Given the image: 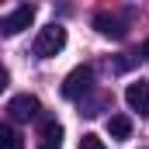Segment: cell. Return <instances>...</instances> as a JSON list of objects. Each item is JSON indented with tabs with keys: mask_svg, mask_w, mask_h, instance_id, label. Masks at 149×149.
<instances>
[{
	"mask_svg": "<svg viewBox=\"0 0 149 149\" xmlns=\"http://www.w3.org/2000/svg\"><path fill=\"white\" fill-rule=\"evenodd\" d=\"M63 49H66V28L63 24H49V28L38 31V38H35V56L38 59H52Z\"/></svg>",
	"mask_w": 149,
	"mask_h": 149,
	"instance_id": "6da1fadb",
	"label": "cell"
},
{
	"mask_svg": "<svg viewBox=\"0 0 149 149\" xmlns=\"http://www.w3.org/2000/svg\"><path fill=\"white\" fill-rule=\"evenodd\" d=\"M31 21H35V7H31V3H21V7H14L7 17H0V35L14 38V35H21L24 28H31Z\"/></svg>",
	"mask_w": 149,
	"mask_h": 149,
	"instance_id": "7a4b0ae2",
	"label": "cell"
},
{
	"mask_svg": "<svg viewBox=\"0 0 149 149\" xmlns=\"http://www.w3.org/2000/svg\"><path fill=\"white\" fill-rule=\"evenodd\" d=\"M90 83H94V66H76L73 73L63 80V97L66 101H80L90 90Z\"/></svg>",
	"mask_w": 149,
	"mask_h": 149,
	"instance_id": "3957f363",
	"label": "cell"
},
{
	"mask_svg": "<svg viewBox=\"0 0 149 149\" xmlns=\"http://www.w3.org/2000/svg\"><path fill=\"white\" fill-rule=\"evenodd\" d=\"M7 111H10L14 121H35V118H42V104H38V97H31V94H17V97H10Z\"/></svg>",
	"mask_w": 149,
	"mask_h": 149,
	"instance_id": "277c9868",
	"label": "cell"
},
{
	"mask_svg": "<svg viewBox=\"0 0 149 149\" xmlns=\"http://www.w3.org/2000/svg\"><path fill=\"white\" fill-rule=\"evenodd\" d=\"M94 28L104 38H114V42H121V38L128 35V21L118 17V14H111V10H101V14L94 17Z\"/></svg>",
	"mask_w": 149,
	"mask_h": 149,
	"instance_id": "5b68a950",
	"label": "cell"
},
{
	"mask_svg": "<svg viewBox=\"0 0 149 149\" xmlns=\"http://www.w3.org/2000/svg\"><path fill=\"white\" fill-rule=\"evenodd\" d=\"M125 104L139 114H149V80H135L125 87Z\"/></svg>",
	"mask_w": 149,
	"mask_h": 149,
	"instance_id": "8992f818",
	"label": "cell"
},
{
	"mask_svg": "<svg viewBox=\"0 0 149 149\" xmlns=\"http://www.w3.org/2000/svg\"><path fill=\"white\" fill-rule=\"evenodd\" d=\"M38 149H63V125L56 118H42V125H38Z\"/></svg>",
	"mask_w": 149,
	"mask_h": 149,
	"instance_id": "52a82bcc",
	"label": "cell"
},
{
	"mask_svg": "<svg viewBox=\"0 0 149 149\" xmlns=\"http://www.w3.org/2000/svg\"><path fill=\"white\" fill-rule=\"evenodd\" d=\"M108 132H111V139H118V142L128 139L132 135V118L128 114H111L108 118Z\"/></svg>",
	"mask_w": 149,
	"mask_h": 149,
	"instance_id": "ba28073f",
	"label": "cell"
},
{
	"mask_svg": "<svg viewBox=\"0 0 149 149\" xmlns=\"http://www.w3.org/2000/svg\"><path fill=\"white\" fill-rule=\"evenodd\" d=\"M0 149H24L21 132H17V128H10V125H0Z\"/></svg>",
	"mask_w": 149,
	"mask_h": 149,
	"instance_id": "9c48e42d",
	"label": "cell"
},
{
	"mask_svg": "<svg viewBox=\"0 0 149 149\" xmlns=\"http://www.w3.org/2000/svg\"><path fill=\"white\" fill-rule=\"evenodd\" d=\"M80 149H108V146H104V139H101V135H94V132H87V135L80 139Z\"/></svg>",
	"mask_w": 149,
	"mask_h": 149,
	"instance_id": "30bf717a",
	"label": "cell"
},
{
	"mask_svg": "<svg viewBox=\"0 0 149 149\" xmlns=\"http://www.w3.org/2000/svg\"><path fill=\"white\" fill-rule=\"evenodd\" d=\"M135 66V56H121V59H114V70L118 73H125V70H132Z\"/></svg>",
	"mask_w": 149,
	"mask_h": 149,
	"instance_id": "8fae6325",
	"label": "cell"
},
{
	"mask_svg": "<svg viewBox=\"0 0 149 149\" xmlns=\"http://www.w3.org/2000/svg\"><path fill=\"white\" fill-rule=\"evenodd\" d=\"M7 80H10V73H7V66H0V90H7Z\"/></svg>",
	"mask_w": 149,
	"mask_h": 149,
	"instance_id": "7c38bea8",
	"label": "cell"
},
{
	"mask_svg": "<svg viewBox=\"0 0 149 149\" xmlns=\"http://www.w3.org/2000/svg\"><path fill=\"white\" fill-rule=\"evenodd\" d=\"M142 59H149V38L142 42Z\"/></svg>",
	"mask_w": 149,
	"mask_h": 149,
	"instance_id": "4fadbf2b",
	"label": "cell"
}]
</instances>
